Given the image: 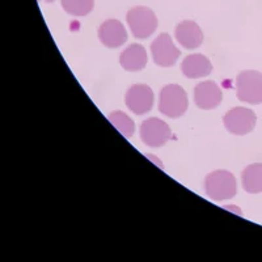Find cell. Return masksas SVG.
<instances>
[{
	"mask_svg": "<svg viewBox=\"0 0 262 262\" xmlns=\"http://www.w3.org/2000/svg\"><path fill=\"white\" fill-rule=\"evenodd\" d=\"M181 71L189 79L206 78L211 74L212 64L202 54H190L181 63Z\"/></svg>",
	"mask_w": 262,
	"mask_h": 262,
	"instance_id": "12",
	"label": "cell"
},
{
	"mask_svg": "<svg viewBox=\"0 0 262 262\" xmlns=\"http://www.w3.org/2000/svg\"><path fill=\"white\" fill-rule=\"evenodd\" d=\"M236 93L243 102L252 105L262 104V74L254 70H247L238 74L236 79Z\"/></svg>",
	"mask_w": 262,
	"mask_h": 262,
	"instance_id": "3",
	"label": "cell"
},
{
	"mask_svg": "<svg viewBox=\"0 0 262 262\" xmlns=\"http://www.w3.org/2000/svg\"><path fill=\"white\" fill-rule=\"evenodd\" d=\"M176 38L181 46L188 50L200 48L203 42V33L196 23L190 20L181 21L176 28Z\"/></svg>",
	"mask_w": 262,
	"mask_h": 262,
	"instance_id": "11",
	"label": "cell"
},
{
	"mask_svg": "<svg viewBox=\"0 0 262 262\" xmlns=\"http://www.w3.org/2000/svg\"><path fill=\"white\" fill-rule=\"evenodd\" d=\"M98 37L106 48L116 49L125 43L127 39V32L121 21L106 20L98 29Z\"/></svg>",
	"mask_w": 262,
	"mask_h": 262,
	"instance_id": "10",
	"label": "cell"
},
{
	"mask_svg": "<svg viewBox=\"0 0 262 262\" xmlns=\"http://www.w3.org/2000/svg\"><path fill=\"white\" fill-rule=\"evenodd\" d=\"M151 54L156 64L160 67H170L177 62L181 51L173 45L172 38L168 33H161L151 43Z\"/></svg>",
	"mask_w": 262,
	"mask_h": 262,
	"instance_id": "7",
	"label": "cell"
},
{
	"mask_svg": "<svg viewBox=\"0 0 262 262\" xmlns=\"http://www.w3.org/2000/svg\"><path fill=\"white\" fill-rule=\"evenodd\" d=\"M172 137V131L163 119L152 117L147 118L140 126V138L148 147H161Z\"/></svg>",
	"mask_w": 262,
	"mask_h": 262,
	"instance_id": "6",
	"label": "cell"
},
{
	"mask_svg": "<svg viewBox=\"0 0 262 262\" xmlns=\"http://www.w3.org/2000/svg\"><path fill=\"white\" fill-rule=\"evenodd\" d=\"M205 190L212 201L231 200L237 193V182L235 176L228 170L219 169L210 173L205 180Z\"/></svg>",
	"mask_w": 262,
	"mask_h": 262,
	"instance_id": "1",
	"label": "cell"
},
{
	"mask_svg": "<svg viewBox=\"0 0 262 262\" xmlns=\"http://www.w3.org/2000/svg\"><path fill=\"white\" fill-rule=\"evenodd\" d=\"M62 7L69 15L83 17L92 12L95 0H62Z\"/></svg>",
	"mask_w": 262,
	"mask_h": 262,
	"instance_id": "16",
	"label": "cell"
},
{
	"mask_svg": "<svg viewBox=\"0 0 262 262\" xmlns=\"http://www.w3.org/2000/svg\"><path fill=\"white\" fill-rule=\"evenodd\" d=\"M222 98H223V95H222L221 86L215 81H202L194 90V102L203 111H210L216 107L222 102Z\"/></svg>",
	"mask_w": 262,
	"mask_h": 262,
	"instance_id": "9",
	"label": "cell"
},
{
	"mask_svg": "<svg viewBox=\"0 0 262 262\" xmlns=\"http://www.w3.org/2000/svg\"><path fill=\"white\" fill-rule=\"evenodd\" d=\"M147 158H148L149 159V160H152V161H155V163L156 164H158V165H159V167H160V168H163V164H160V160H158V159H156L155 158V156H147Z\"/></svg>",
	"mask_w": 262,
	"mask_h": 262,
	"instance_id": "17",
	"label": "cell"
},
{
	"mask_svg": "<svg viewBox=\"0 0 262 262\" xmlns=\"http://www.w3.org/2000/svg\"><path fill=\"white\" fill-rule=\"evenodd\" d=\"M125 101L133 113L142 116L148 113L154 106V92L146 84H135L128 88Z\"/></svg>",
	"mask_w": 262,
	"mask_h": 262,
	"instance_id": "8",
	"label": "cell"
},
{
	"mask_svg": "<svg viewBox=\"0 0 262 262\" xmlns=\"http://www.w3.org/2000/svg\"><path fill=\"white\" fill-rule=\"evenodd\" d=\"M243 188L247 193H262V164H250L243 170Z\"/></svg>",
	"mask_w": 262,
	"mask_h": 262,
	"instance_id": "14",
	"label": "cell"
},
{
	"mask_svg": "<svg viewBox=\"0 0 262 262\" xmlns=\"http://www.w3.org/2000/svg\"><path fill=\"white\" fill-rule=\"evenodd\" d=\"M188 95L177 84L165 85L159 96V111L169 118H179L188 111Z\"/></svg>",
	"mask_w": 262,
	"mask_h": 262,
	"instance_id": "2",
	"label": "cell"
},
{
	"mask_svg": "<svg viewBox=\"0 0 262 262\" xmlns=\"http://www.w3.org/2000/svg\"><path fill=\"white\" fill-rule=\"evenodd\" d=\"M223 122L227 130L233 135H247L253 131L257 122V117L253 111L243 106H236L223 117Z\"/></svg>",
	"mask_w": 262,
	"mask_h": 262,
	"instance_id": "5",
	"label": "cell"
},
{
	"mask_svg": "<svg viewBox=\"0 0 262 262\" xmlns=\"http://www.w3.org/2000/svg\"><path fill=\"white\" fill-rule=\"evenodd\" d=\"M119 63L126 71L138 72L146 67L147 64V51L139 43H133L123 50L119 57Z\"/></svg>",
	"mask_w": 262,
	"mask_h": 262,
	"instance_id": "13",
	"label": "cell"
},
{
	"mask_svg": "<svg viewBox=\"0 0 262 262\" xmlns=\"http://www.w3.org/2000/svg\"><path fill=\"white\" fill-rule=\"evenodd\" d=\"M107 118H109L112 125H113L125 138H130L134 135L135 123L126 113L117 111L109 114Z\"/></svg>",
	"mask_w": 262,
	"mask_h": 262,
	"instance_id": "15",
	"label": "cell"
},
{
	"mask_svg": "<svg viewBox=\"0 0 262 262\" xmlns=\"http://www.w3.org/2000/svg\"><path fill=\"white\" fill-rule=\"evenodd\" d=\"M46 2H48V3H53L54 0H46Z\"/></svg>",
	"mask_w": 262,
	"mask_h": 262,
	"instance_id": "18",
	"label": "cell"
},
{
	"mask_svg": "<svg viewBox=\"0 0 262 262\" xmlns=\"http://www.w3.org/2000/svg\"><path fill=\"white\" fill-rule=\"evenodd\" d=\"M127 24L135 38L146 39L158 28V18L155 12L147 7H135L127 12Z\"/></svg>",
	"mask_w": 262,
	"mask_h": 262,
	"instance_id": "4",
	"label": "cell"
}]
</instances>
